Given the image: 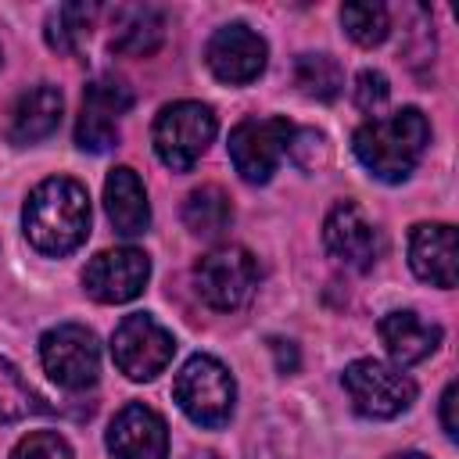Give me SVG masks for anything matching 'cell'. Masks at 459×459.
I'll list each match as a JSON object with an SVG mask.
<instances>
[{"label": "cell", "instance_id": "obj_24", "mask_svg": "<svg viewBox=\"0 0 459 459\" xmlns=\"http://www.w3.org/2000/svg\"><path fill=\"white\" fill-rule=\"evenodd\" d=\"M93 14H97V4H61L47 22V43L61 54H72L86 39Z\"/></svg>", "mask_w": 459, "mask_h": 459}, {"label": "cell", "instance_id": "obj_16", "mask_svg": "<svg viewBox=\"0 0 459 459\" xmlns=\"http://www.w3.org/2000/svg\"><path fill=\"white\" fill-rule=\"evenodd\" d=\"M104 208H108V219H111L115 233H122V237H140L151 226L147 190H143L140 176L129 165H118V169L108 172V179H104Z\"/></svg>", "mask_w": 459, "mask_h": 459}, {"label": "cell", "instance_id": "obj_7", "mask_svg": "<svg viewBox=\"0 0 459 459\" xmlns=\"http://www.w3.org/2000/svg\"><path fill=\"white\" fill-rule=\"evenodd\" d=\"M176 355V337L147 312H129L111 333V359L129 380H154Z\"/></svg>", "mask_w": 459, "mask_h": 459}, {"label": "cell", "instance_id": "obj_25", "mask_svg": "<svg viewBox=\"0 0 459 459\" xmlns=\"http://www.w3.org/2000/svg\"><path fill=\"white\" fill-rule=\"evenodd\" d=\"M11 459H75V455H72V445L61 434H54V430H32V434H25L14 445Z\"/></svg>", "mask_w": 459, "mask_h": 459}, {"label": "cell", "instance_id": "obj_30", "mask_svg": "<svg viewBox=\"0 0 459 459\" xmlns=\"http://www.w3.org/2000/svg\"><path fill=\"white\" fill-rule=\"evenodd\" d=\"M391 459H427V455H420V452H398V455H391Z\"/></svg>", "mask_w": 459, "mask_h": 459}, {"label": "cell", "instance_id": "obj_9", "mask_svg": "<svg viewBox=\"0 0 459 459\" xmlns=\"http://www.w3.org/2000/svg\"><path fill=\"white\" fill-rule=\"evenodd\" d=\"M294 126L287 118H244L230 129V161L244 183H269L290 147Z\"/></svg>", "mask_w": 459, "mask_h": 459}, {"label": "cell", "instance_id": "obj_5", "mask_svg": "<svg viewBox=\"0 0 459 459\" xmlns=\"http://www.w3.org/2000/svg\"><path fill=\"white\" fill-rule=\"evenodd\" d=\"M341 384L355 412L366 420H394L416 402L412 377H405L398 366H387L380 359H355L351 366H344Z\"/></svg>", "mask_w": 459, "mask_h": 459}, {"label": "cell", "instance_id": "obj_20", "mask_svg": "<svg viewBox=\"0 0 459 459\" xmlns=\"http://www.w3.org/2000/svg\"><path fill=\"white\" fill-rule=\"evenodd\" d=\"M183 222L194 237H219L233 222V204L222 186H197L183 204Z\"/></svg>", "mask_w": 459, "mask_h": 459}, {"label": "cell", "instance_id": "obj_6", "mask_svg": "<svg viewBox=\"0 0 459 459\" xmlns=\"http://www.w3.org/2000/svg\"><path fill=\"white\" fill-rule=\"evenodd\" d=\"M194 287L204 305L219 312H233L251 301L258 287V262L247 247H237V244L212 247L194 265Z\"/></svg>", "mask_w": 459, "mask_h": 459}, {"label": "cell", "instance_id": "obj_27", "mask_svg": "<svg viewBox=\"0 0 459 459\" xmlns=\"http://www.w3.org/2000/svg\"><path fill=\"white\" fill-rule=\"evenodd\" d=\"M387 93H391V86H387V75H384V72L366 68V72L355 75V104H359L362 111L384 108V104H387Z\"/></svg>", "mask_w": 459, "mask_h": 459}, {"label": "cell", "instance_id": "obj_26", "mask_svg": "<svg viewBox=\"0 0 459 459\" xmlns=\"http://www.w3.org/2000/svg\"><path fill=\"white\" fill-rule=\"evenodd\" d=\"M287 154L301 165V169H308V172H316L323 161H326V154H330V147H326V136L323 133H316V129H294V136H290V147H287Z\"/></svg>", "mask_w": 459, "mask_h": 459}, {"label": "cell", "instance_id": "obj_18", "mask_svg": "<svg viewBox=\"0 0 459 459\" xmlns=\"http://www.w3.org/2000/svg\"><path fill=\"white\" fill-rule=\"evenodd\" d=\"M111 50L129 57H147L165 39V14L151 4H122L111 18Z\"/></svg>", "mask_w": 459, "mask_h": 459}, {"label": "cell", "instance_id": "obj_1", "mask_svg": "<svg viewBox=\"0 0 459 459\" xmlns=\"http://www.w3.org/2000/svg\"><path fill=\"white\" fill-rule=\"evenodd\" d=\"M22 230L39 255H50V258L72 255L90 237L86 186L68 176L43 179L22 208Z\"/></svg>", "mask_w": 459, "mask_h": 459}, {"label": "cell", "instance_id": "obj_8", "mask_svg": "<svg viewBox=\"0 0 459 459\" xmlns=\"http://www.w3.org/2000/svg\"><path fill=\"white\" fill-rule=\"evenodd\" d=\"M39 362L57 387L86 391L90 384H97V373H100V348L93 330L79 323H61L47 330L39 337Z\"/></svg>", "mask_w": 459, "mask_h": 459}, {"label": "cell", "instance_id": "obj_17", "mask_svg": "<svg viewBox=\"0 0 459 459\" xmlns=\"http://www.w3.org/2000/svg\"><path fill=\"white\" fill-rule=\"evenodd\" d=\"M377 330H380V341H384L387 355L398 366H416L427 355H434L437 344H441V326L437 323H427L423 316H416L409 308L387 312Z\"/></svg>", "mask_w": 459, "mask_h": 459}, {"label": "cell", "instance_id": "obj_28", "mask_svg": "<svg viewBox=\"0 0 459 459\" xmlns=\"http://www.w3.org/2000/svg\"><path fill=\"white\" fill-rule=\"evenodd\" d=\"M455 394H459V387H455V380H448V387H445V394H441V427H445V434H448V437H455V434H459V420H455Z\"/></svg>", "mask_w": 459, "mask_h": 459}, {"label": "cell", "instance_id": "obj_23", "mask_svg": "<svg viewBox=\"0 0 459 459\" xmlns=\"http://www.w3.org/2000/svg\"><path fill=\"white\" fill-rule=\"evenodd\" d=\"M43 409L47 405L39 402V394L22 380L14 362L0 351V423H18L29 412H43Z\"/></svg>", "mask_w": 459, "mask_h": 459}, {"label": "cell", "instance_id": "obj_22", "mask_svg": "<svg viewBox=\"0 0 459 459\" xmlns=\"http://www.w3.org/2000/svg\"><path fill=\"white\" fill-rule=\"evenodd\" d=\"M341 25H344V32L359 47H377L391 32V14L377 0H355V4H344L341 7Z\"/></svg>", "mask_w": 459, "mask_h": 459}, {"label": "cell", "instance_id": "obj_4", "mask_svg": "<svg viewBox=\"0 0 459 459\" xmlns=\"http://www.w3.org/2000/svg\"><path fill=\"white\" fill-rule=\"evenodd\" d=\"M215 111L201 100H176L165 104L154 118V151L161 158V165H169L172 172H190L197 165V158L208 151V143L215 140Z\"/></svg>", "mask_w": 459, "mask_h": 459}, {"label": "cell", "instance_id": "obj_13", "mask_svg": "<svg viewBox=\"0 0 459 459\" xmlns=\"http://www.w3.org/2000/svg\"><path fill=\"white\" fill-rule=\"evenodd\" d=\"M323 244L326 251L351 265V269H373V262L380 258V230L373 226V219L355 204V201H337L323 222Z\"/></svg>", "mask_w": 459, "mask_h": 459}, {"label": "cell", "instance_id": "obj_14", "mask_svg": "<svg viewBox=\"0 0 459 459\" xmlns=\"http://www.w3.org/2000/svg\"><path fill=\"white\" fill-rule=\"evenodd\" d=\"M108 452L115 459H169V427L151 405L129 402L108 427Z\"/></svg>", "mask_w": 459, "mask_h": 459}, {"label": "cell", "instance_id": "obj_15", "mask_svg": "<svg viewBox=\"0 0 459 459\" xmlns=\"http://www.w3.org/2000/svg\"><path fill=\"white\" fill-rule=\"evenodd\" d=\"M455 251H459V237L455 226L448 222H420L409 233V265L430 287L441 290L455 287Z\"/></svg>", "mask_w": 459, "mask_h": 459}, {"label": "cell", "instance_id": "obj_2", "mask_svg": "<svg viewBox=\"0 0 459 459\" xmlns=\"http://www.w3.org/2000/svg\"><path fill=\"white\" fill-rule=\"evenodd\" d=\"M430 143V126L420 108H398L384 118H369L355 129L351 151L362 169L380 183H402L420 165Z\"/></svg>", "mask_w": 459, "mask_h": 459}, {"label": "cell", "instance_id": "obj_21", "mask_svg": "<svg viewBox=\"0 0 459 459\" xmlns=\"http://www.w3.org/2000/svg\"><path fill=\"white\" fill-rule=\"evenodd\" d=\"M294 82L312 100H333L344 86V72L330 54H301L294 61Z\"/></svg>", "mask_w": 459, "mask_h": 459}, {"label": "cell", "instance_id": "obj_29", "mask_svg": "<svg viewBox=\"0 0 459 459\" xmlns=\"http://www.w3.org/2000/svg\"><path fill=\"white\" fill-rule=\"evenodd\" d=\"M269 348L276 351V366H280L283 373H290V369L298 366V351L290 348V341H276V337H273V344H269Z\"/></svg>", "mask_w": 459, "mask_h": 459}, {"label": "cell", "instance_id": "obj_3", "mask_svg": "<svg viewBox=\"0 0 459 459\" xmlns=\"http://www.w3.org/2000/svg\"><path fill=\"white\" fill-rule=\"evenodd\" d=\"M176 405L201 427H222L233 416L237 384L230 369L212 355H190L172 380Z\"/></svg>", "mask_w": 459, "mask_h": 459}, {"label": "cell", "instance_id": "obj_10", "mask_svg": "<svg viewBox=\"0 0 459 459\" xmlns=\"http://www.w3.org/2000/svg\"><path fill=\"white\" fill-rule=\"evenodd\" d=\"M133 108V90L115 79L100 75L82 90L79 118H75V143L90 154H104L118 143V118Z\"/></svg>", "mask_w": 459, "mask_h": 459}, {"label": "cell", "instance_id": "obj_11", "mask_svg": "<svg viewBox=\"0 0 459 459\" xmlns=\"http://www.w3.org/2000/svg\"><path fill=\"white\" fill-rule=\"evenodd\" d=\"M151 280V258L140 247H111L90 258L82 273V287L100 305L133 301Z\"/></svg>", "mask_w": 459, "mask_h": 459}, {"label": "cell", "instance_id": "obj_12", "mask_svg": "<svg viewBox=\"0 0 459 459\" xmlns=\"http://www.w3.org/2000/svg\"><path fill=\"white\" fill-rule=\"evenodd\" d=\"M265 57H269L265 39L240 22L215 29L204 47V61H208L212 75L230 86H244V82L258 79L265 72Z\"/></svg>", "mask_w": 459, "mask_h": 459}, {"label": "cell", "instance_id": "obj_19", "mask_svg": "<svg viewBox=\"0 0 459 459\" xmlns=\"http://www.w3.org/2000/svg\"><path fill=\"white\" fill-rule=\"evenodd\" d=\"M61 111H65V100H61V90L57 86H32L18 97L14 111H11V140L14 143H36V140H47L57 122H61Z\"/></svg>", "mask_w": 459, "mask_h": 459}]
</instances>
